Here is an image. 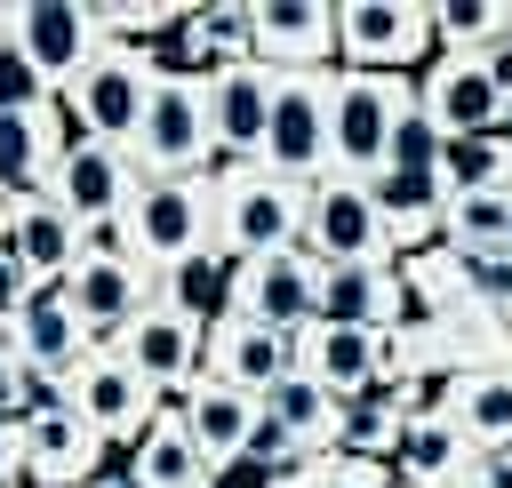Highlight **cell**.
<instances>
[{"instance_id": "obj_1", "label": "cell", "mask_w": 512, "mask_h": 488, "mask_svg": "<svg viewBox=\"0 0 512 488\" xmlns=\"http://www.w3.org/2000/svg\"><path fill=\"white\" fill-rule=\"evenodd\" d=\"M128 232H136V264L160 280L176 264L208 256L216 248V176H136Z\"/></svg>"}, {"instance_id": "obj_2", "label": "cell", "mask_w": 512, "mask_h": 488, "mask_svg": "<svg viewBox=\"0 0 512 488\" xmlns=\"http://www.w3.org/2000/svg\"><path fill=\"white\" fill-rule=\"evenodd\" d=\"M336 72H280L272 80V136H264V168L288 184H320L336 176Z\"/></svg>"}, {"instance_id": "obj_3", "label": "cell", "mask_w": 512, "mask_h": 488, "mask_svg": "<svg viewBox=\"0 0 512 488\" xmlns=\"http://www.w3.org/2000/svg\"><path fill=\"white\" fill-rule=\"evenodd\" d=\"M304 192L312 184H288L272 168H216V248L232 264L296 248L304 240Z\"/></svg>"}, {"instance_id": "obj_4", "label": "cell", "mask_w": 512, "mask_h": 488, "mask_svg": "<svg viewBox=\"0 0 512 488\" xmlns=\"http://www.w3.org/2000/svg\"><path fill=\"white\" fill-rule=\"evenodd\" d=\"M440 56L432 0H336V64L344 72H424Z\"/></svg>"}, {"instance_id": "obj_5", "label": "cell", "mask_w": 512, "mask_h": 488, "mask_svg": "<svg viewBox=\"0 0 512 488\" xmlns=\"http://www.w3.org/2000/svg\"><path fill=\"white\" fill-rule=\"evenodd\" d=\"M416 104L424 96H416L408 72H344V88H336V176L376 184L384 160H392V128Z\"/></svg>"}, {"instance_id": "obj_6", "label": "cell", "mask_w": 512, "mask_h": 488, "mask_svg": "<svg viewBox=\"0 0 512 488\" xmlns=\"http://www.w3.org/2000/svg\"><path fill=\"white\" fill-rule=\"evenodd\" d=\"M0 48H24L32 72L64 96L104 56V32H96L88 0H0Z\"/></svg>"}, {"instance_id": "obj_7", "label": "cell", "mask_w": 512, "mask_h": 488, "mask_svg": "<svg viewBox=\"0 0 512 488\" xmlns=\"http://www.w3.org/2000/svg\"><path fill=\"white\" fill-rule=\"evenodd\" d=\"M128 152L144 176H216L224 152H216V120H208V80H160Z\"/></svg>"}, {"instance_id": "obj_8", "label": "cell", "mask_w": 512, "mask_h": 488, "mask_svg": "<svg viewBox=\"0 0 512 488\" xmlns=\"http://www.w3.org/2000/svg\"><path fill=\"white\" fill-rule=\"evenodd\" d=\"M312 264H376L392 256L384 240V208H376V184L360 176H320L304 192V240H296Z\"/></svg>"}, {"instance_id": "obj_9", "label": "cell", "mask_w": 512, "mask_h": 488, "mask_svg": "<svg viewBox=\"0 0 512 488\" xmlns=\"http://www.w3.org/2000/svg\"><path fill=\"white\" fill-rule=\"evenodd\" d=\"M224 312H232V320H256V328H280V336H304V328L320 320V264H312L304 248L240 256Z\"/></svg>"}, {"instance_id": "obj_10", "label": "cell", "mask_w": 512, "mask_h": 488, "mask_svg": "<svg viewBox=\"0 0 512 488\" xmlns=\"http://www.w3.org/2000/svg\"><path fill=\"white\" fill-rule=\"evenodd\" d=\"M72 408L112 440V448H136L160 416H168V392L144 376V368H128V352H112V344H96L80 368H72Z\"/></svg>"}, {"instance_id": "obj_11", "label": "cell", "mask_w": 512, "mask_h": 488, "mask_svg": "<svg viewBox=\"0 0 512 488\" xmlns=\"http://www.w3.org/2000/svg\"><path fill=\"white\" fill-rule=\"evenodd\" d=\"M64 96L88 112V128H96L104 144H136L144 112H152V96H160V64H152V48H120V40H104V56H96Z\"/></svg>"}, {"instance_id": "obj_12", "label": "cell", "mask_w": 512, "mask_h": 488, "mask_svg": "<svg viewBox=\"0 0 512 488\" xmlns=\"http://www.w3.org/2000/svg\"><path fill=\"white\" fill-rule=\"evenodd\" d=\"M208 328L216 320H200V312H184V304H144L136 320H128V336L112 344V352H128V368H144L168 400H184L200 376H208Z\"/></svg>"}, {"instance_id": "obj_13", "label": "cell", "mask_w": 512, "mask_h": 488, "mask_svg": "<svg viewBox=\"0 0 512 488\" xmlns=\"http://www.w3.org/2000/svg\"><path fill=\"white\" fill-rule=\"evenodd\" d=\"M416 96H424V112L440 120V136H504V120H512L488 56H464V48H440V56L416 72Z\"/></svg>"}, {"instance_id": "obj_14", "label": "cell", "mask_w": 512, "mask_h": 488, "mask_svg": "<svg viewBox=\"0 0 512 488\" xmlns=\"http://www.w3.org/2000/svg\"><path fill=\"white\" fill-rule=\"evenodd\" d=\"M296 368L312 384H328L336 400H368V392H384L400 376V352H392L384 328H328V320H312L296 336Z\"/></svg>"}, {"instance_id": "obj_15", "label": "cell", "mask_w": 512, "mask_h": 488, "mask_svg": "<svg viewBox=\"0 0 512 488\" xmlns=\"http://www.w3.org/2000/svg\"><path fill=\"white\" fill-rule=\"evenodd\" d=\"M272 64L240 56L224 72H208V120H216V152L224 168H264V136H272Z\"/></svg>"}, {"instance_id": "obj_16", "label": "cell", "mask_w": 512, "mask_h": 488, "mask_svg": "<svg viewBox=\"0 0 512 488\" xmlns=\"http://www.w3.org/2000/svg\"><path fill=\"white\" fill-rule=\"evenodd\" d=\"M248 48L272 72H336V8L328 0H256Z\"/></svg>"}, {"instance_id": "obj_17", "label": "cell", "mask_w": 512, "mask_h": 488, "mask_svg": "<svg viewBox=\"0 0 512 488\" xmlns=\"http://www.w3.org/2000/svg\"><path fill=\"white\" fill-rule=\"evenodd\" d=\"M136 152L128 144H88V152H72L64 168H56V184H48V200L80 224V232H96V224H112V216H128V200H136Z\"/></svg>"}, {"instance_id": "obj_18", "label": "cell", "mask_w": 512, "mask_h": 488, "mask_svg": "<svg viewBox=\"0 0 512 488\" xmlns=\"http://www.w3.org/2000/svg\"><path fill=\"white\" fill-rule=\"evenodd\" d=\"M64 288H72V304H80V320H88L96 344H120L128 320L144 304H160V272H144L136 256H80V272Z\"/></svg>"}, {"instance_id": "obj_19", "label": "cell", "mask_w": 512, "mask_h": 488, "mask_svg": "<svg viewBox=\"0 0 512 488\" xmlns=\"http://www.w3.org/2000/svg\"><path fill=\"white\" fill-rule=\"evenodd\" d=\"M104 456H112V440L80 408L24 424V480L32 488H96L104 480Z\"/></svg>"}, {"instance_id": "obj_20", "label": "cell", "mask_w": 512, "mask_h": 488, "mask_svg": "<svg viewBox=\"0 0 512 488\" xmlns=\"http://www.w3.org/2000/svg\"><path fill=\"white\" fill-rule=\"evenodd\" d=\"M176 408H184V424H192V440H200V456H208L216 472H240V464H248V440H256V424H264V400H256V392H240V384H224V376H200Z\"/></svg>"}, {"instance_id": "obj_21", "label": "cell", "mask_w": 512, "mask_h": 488, "mask_svg": "<svg viewBox=\"0 0 512 488\" xmlns=\"http://www.w3.org/2000/svg\"><path fill=\"white\" fill-rule=\"evenodd\" d=\"M376 208H384V240H392V264L448 240V184L440 168H384L376 176Z\"/></svg>"}, {"instance_id": "obj_22", "label": "cell", "mask_w": 512, "mask_h": 488, "mask_svg": "<svg viewBox=\"0 0 512 488\" xmlns=\"http://www.w3.org/2000/svg\"><path fill=\"white\" fill-rule=\"evenodd\" d=\"M8 248L24 256V272H32L40 288H64V280L80 272V256H88L80 224H72L48 192H24V200H16V216H8Z\"/></svg>"}, {"instance_id": "obj_23", "label": "cell", "mask_w": 512, "mask_h": 488, "mask_svg": "<svg viewBox=\"0 0 512 488\" xmlns=\"http://www.w3.org/2000/svg\"><path fill=\"white\" fill-rule=\"evenodd\" d=\"M296 368V336H280V328H256V320H216L208 328V376H224V384H240V392H272L280 376Z\"/></svg>"}, {"instance_id": "obj_24", "label": "cell", "mask_w": 512, "mask_h": 488, "mask_svg": "<svg viewBox=\"0 0 512 488\" xmlns=\"http://www.w3.org/2000/svg\"><path fill=\"white\" fill-rule=\"evenodd\" d=\"M120 480H128V488H224V472L200 456V440H192V424H184L176 400H168V416L128 448Z\"/></svg>"}, {"instance_id": "obj_25", "label": "cell", "mask_w": 512, "mask_h": 488, "mask_svg": "<svg viewBox=\"0 0 512 488\" xmlns=\"http://www.w3.org/2000/svg\"><path fill=\"white\" fill-rule=\"evenodd\" d=\"M400 296H408V280H400L392 256H376V264H320V320L328 328H384L400 312Z\"/></svg>"}, {"instance_id": "obj_26", "label": "cell", "mask_w": 512, "mask_h": 488, "mask_svg": "<svg viewBox=\"0 0 512 488\" xmlns=\"http://www.w3.org/2000/svg\"><path fill=\"white\" fill-rule=\"evenodd\" d=\"M88 352H96V336H88L72 288H40V296L16 312V360H24V368H64V376H72Z\"/></svg>"}, {"instance_id": "obj_27", "label": "cell", "mask_w": 512, "mask_h": 488, "mask_svg": "<svg viewBox=\"0 0 512 488\" xmlns=\"http://www.w3.org/2000/svg\"><path fill=\"white\" fill-rule=\"evenodd\" d=\"M472 464H480V448H472L448 416L408 424V432H400V448H392V480H400V488H464V480H472Z\"/></svg>"}, {"instance_id": "obj_28", "label": "cell", "mask_w": 512, "mask_h": 488, "mask_svg": "<svg viewBox=\"0 0 512 488\" xmlns=\"http://www.w3.org/2000/svg\"><path fill=\"white\" fill-rule=\"evenodd\" d=\"M264 416H272L280 432H296L312 456H344V400H336L328 384H312L304 368H288V376L264 392Z\"/></svg>"}, {"instance_id": "obj_29", "label": "cell", "mask_w": 512, "mask_h": 488, "mask_svg": "<svg viewBox=\"0 0 512 488\" xmlns=\"http://www.w3.org/2000/svg\"><path fill=\"white\" fill-rule=\"evenodd\" d=\"M56 168H64L56 96H48L40 112H16V120H0V176H8L16 192H48V184H56Z\"/></svg>"}, {"instance_id": "obj_30", "label": "cell", "mask_w": 512, "mask_h": 488, "mask_svg": "<svg viewBox=\"0 0 512 488\" xmlns=\"http://www.w3.org/2000/svg\"><path fill=\"white\" fill-rule=\"evenodd\" d=\"M448 424H456L472 448H512V368H480V376H456Z\"/></svg>"}, {"instance_id": "obj_31", "label": "cell", "mask_w": 512, "mask_h": 488, "mask_svg": "<svg viewBox=\"0 0 512 488\" xmlns=\"http://www.w3.org/2000/svg\"><path fill=\"white\" fill-rule=\"evenodd\" d=\"M88 8H96V32L120 40V48H160V40H176L184 16H192V8H176V0H88Z\"/></svg>"}, {"instance_id": "obj_32", "label": "cell", "mask_w": 512, "mask_h": 488, "mask_svg": "<svg viewBox=\"0 0 512 488\" xmlns=\"http://www.w3.org/2000/svg\"><path fill=\"white\" fill-rule=\"evenodd\" d=\"M504 32H512V0H432V40L440 48L488 56Z\"/></svg>"}, {"instance_id": "obj_33", "label": "cell", "mask_w": 512, "mask_h": 488, "mask_svg": "<svg viewBox=\"0 0 512 488\" xmlns=\"http://www.w3.org/2000/svg\"><path fill=\"white\" fill-rule=\"evenodd\" d=\"M56 88L32 72V56L24 48H0V120H16V112H40Z\"/></svg>"}, {"instance_id": "obj_34", "label": "cell", "mask_w": 512, "mask_h": 488, "mask_svg": "<svg viewBox=\"0 0 512 488\" xmlns=\"http://www.w3.org/2000/svg\"><path fill=\"white\" fill-rule=\"evenodd\" d=\"M472 304H488L496 320H512V256H472Z\"/></svg>"}, {"instance_id": "obj_35", "label": "cell", "mask_w": 512, "mask_h": 488, "mask_svg": "<svg viewBox=\"0 0 512 488\" xmlns=\"http://www.w3.org/2000/svg\"><path fill=\"white\" fill-rule=\"evenodd\" d=\"M32 296H40V280H32V272H24V256L0 240V328H8V320H16Z\"/></svg>"}, {"instance_id": "obj_36", "label": "cell", "mask_w": 512, "mask_h": 488, "mask_svg": "<svg viewBox=\"0 0 512 488\" xmlns=\"http://www.w3.org/2000/svg\"><path fill=\"white\" fill-rule=\"evenodd\" d=\"M0 424H24V360L0 352Z\"/></svg>"}, {"instance_id": "obj_37", "label": "cell", "mask_w": 512, "mask_h": 488, "mask_svg": "<svg viewBox=\"0 0 512 488\" xmlns=\"http://www.w3.org/2000/svg\"><path fill=\"white\" fill-rule=\"evenodd\" d=\"M464 488H512V448H480V464H472Z\"/></svg>"}, {"instance_id": "obj_38", "label": "cell", "mask_w": 512, "mask_h": 488, "mask_svg": "<svg viewBox=\"0 0 512 488\" xmlns=\"http://www.w3.org/2000/svg\"><path fill=\"white\" fill-rule=\"evenodd\" d=\"M488 72H496V88H504V104H512V32L488 48Z\"/></svg>"}, {"instance_id": "obj_39", "label": "cell", "mask_w": 512, "mask_h": 488, "mask_svg": "<svg viewBox=\"0 0 512 488\" xmlns=\"http://www.w3.org/2000/svg\"><path fill=\"white\" fill-rule=\"evenodd\" d=\"M16 200H24V192H16L8 176H0V240H8V216H16Z\"/></svg>"}, {"instance_id": "obj_40", "label": "cell", "mask_w": 512, "mask_h": 488, "mask_svg": "<svg viewBox=\"0 0 512 488\" xmlns=\"http://www.w3.org/2000/svg\"><path fill=\"white\" fill-rule=\"evenodd\" d=\"M96 488H128V480H120V472H104V480H96Z\"/></svg>"}, {"instance_id": "obj_41", "label": "cell", "mask_w": 512, "mask_h": 488, "mask_svg": "<svg viewBox=\"0 0 512 488\" xmlns=\"http://www.w3.org/2000/svg\"><path fill=\"white\" fill-rule=\"evenodd\" d=\"M224 488H256V480H224Z\"/></svg>"}]
</instances>
